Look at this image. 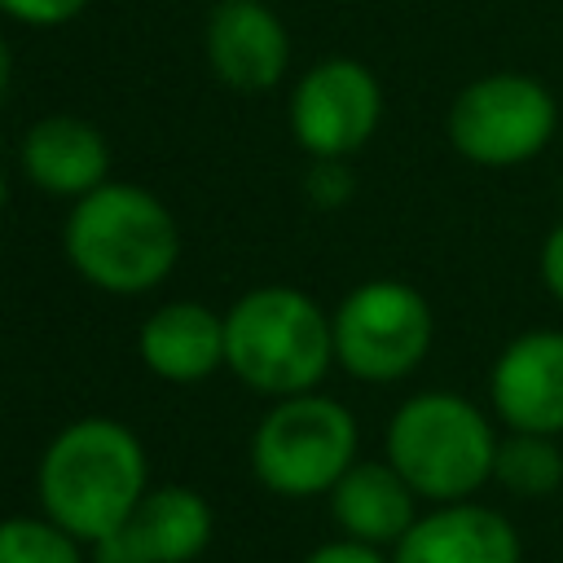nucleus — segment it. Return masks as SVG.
Here are the masks:
<instances>
[{"instance_id": "nucleus-1", "label": "nucleus", "mask_w": 563, "mask_h": 563, "mask_svg": "<svg viewBox=\"0 0 563 563\" xmlns=\"http://www.w3.org/2000/svg\"><path fill=\"white\" fill-rule=\"evenodd\" d=\"M150 493V457L141 435L119 418H75L40 453L35 497L48 519L84 545L123 528Z\"/></svg>"}, {"instance_id": "nucleus-2", "label": "nucleus", "mask_w": 563, "mask_h": 563, "mask_svg": "<svg viewBox=\"0 0 563 563\" xmlns=\"http://www.w3.org/2000/svg\"><path fill=\"white\" fill-rule=\"evenodd\" d=\"M62 251L88 286L106 295H145L172 277L180 260V224L145 185L106 180L70 202Z\"/></svg>"}, {"instance_id": "nucleus-3", "label": "nucleus", "mask_w": 563, "mask_h": 563, "mask_svg": "<svg viewBox=\"0 0 563 563\" xmlns=\"http://www.w3.org/2000/svg\"><path fill=\"white\" fill-rule=\"evenodd\" d=\"M334 361V325L299 286H255L224 312V369L260 396L317 391Z\"/></svg>"}, {"instance_id": "nucleus-4", "label": "nucleus", "mask_w": 563, "mask_h": 563, "mask_svg": "<svg viewBox=\"0 0 563 563\" xmlns=\"http://www.w3.org/2000/svg\"><path fill=\"white\" fill-rule=\"evenodd\" d=\"M497 435L457 391H418L387 422V462L427 501H466L493 479Z\"/></svg>"}, {"instance_id": "nucleus-5", "label": "nucleus", "mask_w": 563, "mask_h": 563, "mask_svg": "<svg viewBox=\"0 0 563 563\" xmlns=\"http://www.w3.org/2000/svg\"><path fill=\"white\" fill-rule=\"evenodd\" d=\"M356 462V418L334 396H282L251 435V471L277 497L330 493Z\"/></svg>"}, {"instance_id": "nucleus-6", "label": "nucleus", "mask_w": 563, "mask_h": 563, "mask_svg": "<svg viewBox=\"0 0 563 563\" xmlns=\"http://www.w3.org/2000/svg\"><path fill=\"white\" fill-rule=\"evenodd\" d=\"M334 361L361 383H396L422 365L431 352V308L427 299L391 277L352 286L334 317Z\"/></svg>"}, {"instance_id": "nucleus-7", "label": "nucleus", "mask_w": 563, "mask_h": 563, "mask_svg": "<svg viewBox=\"0 0 563 563\" xmlns=\"http://www.w3.org/2000/svg\"><path fill=\"white\" fill-rule=\"evenodd\" d=\"M559 110L541 79L497 70L471 79L449 106V145L475 167H519L545 150Z\"/></svg>"}, {"instance_id": "nucleus-8", "label": "nucleus", "mask_w": 563, "mask_h": 563, "mask_svg": "<svg viewBox=\"0 0 563 563\" xmlns=\"http://www.w3.org/2000/svg\"><path fill=\"white\" fill-rule=\"evenodd\" d=\"M286 114L303 154L347 158L374 136L383 119V88L369 66L352 57H325L290 88Z\"/></svg>"}, {"instance_id": "nucleus-9", "label": "nucleus", "mask_w": 563, "mask_h": 563, "mask_svg": "<svg viewBox=\"0 0 563 563\" xmlns=\"http://www.w3.org/2000/svg\"><path fill=\"white\" fill-rule=\"evenodd\" d=\"M211 75L233 92H268L290 66V35L268 0H220L202 26Z\"/></svg>"}, {"instance_id": "nucleus-10", "label": "nucleus", "mask_w": 563, "mask_h": 563, "mask_svg": "<svg viewBox=\"0 0 563 563\" xmlns=\"http://www.w3.org/2000/svg\"><path fill=\"white\" fill-rule=\"evenodd\" d=\"M488 396L510 431H563V330H528L501 347Z\"/></svg>"}, {"instance_id": "nucleus-11", "label": "nucleus", "mask_w": 563, "mask_h": 563, "mask_svg": "<svg viewBox=\"0 0 563 563\" xmlns=\"http://www.w3.org/2000/svg\"><path fill=\"white\" fill-rule=\"evenodd\" d=\"M22 176L48 198H84L110 180V145L79 114H44L22 132Z\"/></svg>"}, {"instance_id": "nucleus-12", "label": "nucleus", "mask_w": 563, "mask_h": 563, "mask_svg": "<svg viewBox=\"0 0 563 563\" xmlns=\"http://www.w3.org/2000/svg\"><path fill=\"white\" fill-rule=\"evenodd\" d=\"M391 563H519V532L488 506L444 501L413 519L391 545Z\"/></svg>"}, {"instance_id": "nucleus-13", "label": "nucleus", "mask_w": 563, "mask_h": 563, "mask_svg": "<svg viewBox=\"0 0 563 563\" xmlns=\"http://www.w3.org/2000/svg\"><path fill=\"white\" fill-rule=\"evenodd\" d=\"M136 352L163 383H202L224 365V317L198 299H167L145 317Z\"/></svg>"}, {"instance_id": "nucleus-14", "label": "nucleus", "mask_w": 563, "mask_h": 563, "mask_svg": "<svg viewBox=\"0 0 563 563\" xmlns=\"http://www.w3.org/2000/svg\"><path fill=\"white\" fill-rule=\"evenodd\" d=\"M413 488L391 462H352L330 488V515L343 537L365 545H396L413 528Z\"/></svg>"}, {"instance_id": "nucleus-15", "label": "nucleus", "mask_w": 563, "mask_h": 563, "mask_svg": "<svg viewBox=\"0 0 563 563\" xmlns=\"http://www.w3.org/2000/svg\"><path fill=\"white\" fill-rule=\"evenodd\" d=\"M128 532L141 541L150 563H194L211 545L216 515L198 488L163 484L141 497V506L128 519Z\"/></svg>"}, {"instance_id": "nucleus-16", "label": "nucleus", "mask_w": 563, "mask_h": 563, "mask_svg": "<svg viewBox=\"0 0 563 563\" xmlns=\"http://www.w3.org/2000/svg\"><path fill=\"white\" fill-rule=\"evenodd\" d=\"M493 475L519 497H541L563 484V449L541 431H515L497 440Z\"/></svg>"}, {"instance_id": "nucleus-17", "label": "nucleus", "mask_w": 563, "mask_h": 563, "mask_svg": "<svg viewBox=\"0 0 563 563\" xmlns=\"http://www.w3.org/2000/svg\"><path fill=\"white\" fill-rule=\"evenodd\" d=\"M0 563H88V559H84V541L40 510V515L0 519Z\"/></svg>"}, {"instance_id": "nucleus-18", "label": "nucleus", "mask_w": 563, "mask_h": 563, "mask_svg": "<svg viewBox=\"0 0 563 563\" xmlns=\"http://www.w3.org/2000/svg\"><path fill=\"white\" fill-rule=\"evenodd\" d=\"M84 9H88V0H0V13H4V18L22 22V26H35V31L66 26V22H75Z\"/></svg>"}, {"instance_id": "nucleus-19", "label": "nucleus", "mask_w": 563, "mask_h": 563, "mask_svg": "<svg viewBox=\"0 0 563 563\" xmlns=\"http://www.w3.org/2000/svg\"><path fill=\"white\" fill-rule=\"evenodd\" d=\"M308 189H312V198L325 202V207L343 202V198L352 194V176H347L343 158H317V167L308 172Z\"/></svg>"}, {"instance_id": "nucleus-20", "label": "nucleus", "mask_w": 563, "mask_h": 563, "mask_svg": "<svg viewBox=\"0 0 563 563\" xmlns=\"http://www.w3.org/2000/svg\"><path fill=\"white\" fill-rule=\"evenodd\" d=\"M88 563H150V559H145L141 541L123 523V528H114V532H106L101 541L88 545Z\"/></svg>"}, {"instance_id": "nucleus-21", "label": "nucleus", "mask_w": 563, "mask_h": 563, "mask_svg": "<svg viewBox=\"0 0 563 563\" xmlns=\"http://www.w3.org/2000/svg\"><path fill=\"white\" fill-rule=\"evenodd\" d=\"M303 563H387V559L378 554V545H365V541L343 537V541H325V545H317Z\"/></svg>"}, {"instance_id": "nucleus-22", "label": "nucleus", "mask_w": 563, "mask_h": 563, "mask_svg": "<svg viewBox=\"0 0 563 563\" xmlns=\"http://www.w3.org/2000/svg\"><path fill=\"white\" fill-rule=\"evenodd\" d=\"M541 282L550 286V295L563 303V224L545 238V246H541Z\"/></svg>"}, {"instance_id": "nucleus-23", "label": "nucleus", "mask_w": 563, "mask_h": 563, "mask_svg": "<svg viewBox=\"0 0 563 563\" xmlns=\"http://www.w3.org/2000/svg\"><path fill=\"white\" fill-rule=\"evenodd\" d=\"M9 79H13V53H9V40L0 35V101L9 92Z\"/></svg>"}, {"instance_id": "nucleus-24", "label": "nucleus", "mask_w": 563, "mask_h": 563, "mask_svg": "<svg viewBox=\"0 0 563 563\" xmlns=\"http://www.w3.org/2000/svg\"><path fill=\"white\" fill-rule=\"evenodd\" d=\"M4 198H9V180H4V172H0V207H4Z\"/></svg>"}]
</instances>
